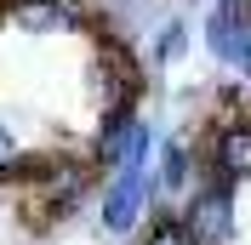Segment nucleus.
Here are the masks:
<instances>
[{
	"label": "nucleus",
	"mask_w": 251,
	"mask_h": 245,
	"mask_svg": "<svg viewBox=\"0 0 251 245\" xmlns=\"http://www.w3.org/2000/svg\"><path fill=\"white\" fill-rule=\"evenodd\" d=\"M154 194H160V183L149 177V166H120V171H109V183H103V194H97V217H103V228H109L114 240L137 234V222L149 217Z\"/></svg>",
	"instance_id": "f257e3e1"
},
{
	"label": "nucleus",
	"mask_w": 251,
	"mask_h": 245,
	"mask_svg": "<svg viewBox=\"0 0 251 245\" xmlns=\"http://www.w3.org/2000/svg\"><path fill=\"white\" fill-rule=\"evenodd\" d=\"M183 228L194 234V245H234L240 240V205H234V183L205 177L183 205Z\"/></svg>",
	"instance_id": "f03ea898"
},
{
	"label": "nucleus",
	"mask_w": 251,
	"mask_h": 245,
	"mask_svg": "<svg viewBox=\"0 0 251 245\" xmlns=\"http://www.w3.org/2000/svg\"><path fill=\"white\" fill-rule=\"evenodd\" d=\"M86 183H92V171L80 166V160H40L34 177H29V217L34 222L69 217L80 205V194H86Z\"/></svg>",
	"instance_id": "7ed1b4c3"
},
{
	"label": "nucleus",
	"mask_w": 251,
	"mask_h": 245,
	"mask_svg": "<svg viewBox=\"0 0 251 245\" xmlns=\"http://www.w3.org/2000/svg\"><path fill=\"white\" fill-rule=\"evenodd\" d=\"M92 86H97L103 120H114V114H131V103H137V92H143V69L131 63V51H126L120 40H103L97 57H92Z\"/></svg>",
	"instance_id": "20e7f679"
},
{
	"label": "nucleus",
	"mask_w": 251,
	"mask_h": 245,
	"mask_svg": "<svg viewBox=\"0 0 251 245\" xmlns=\"http://www.w3.org/2000/svg\"><path fill=\"white\" fill-rule=\"evenodd\" d=\"M205 46L223 69L251 74V0H211L205 12Z\"/></svg>",
	"instance_id": "39448f33"
},
{
	"label": "nucleus",
	"mask_w": 251,
	"mask_h": 245,
	"mask_svg": "<svg viewBox=\"0 0 251 245\" xmlns=\"http://www.w3.org/2000/svg\"><path fill=\"white\" fill-rule=\"evenodd\" d=\"M149 154H154V131H149V120H137V108H131V114L103 120V137H97V148H92V166H103V171L149 166Z\"/></svg>",
	"instance_id": "423d86ee"
},
{
	"label": "nucleus",
	"mask_w": 251,
	"mask_h": 245,
	"mask_svg": "<svg viewBox=\"0 0 251 245\" xmlns=\"http://www.w3.org/2000/svg\"><path fill=\"white\" fill-rule=\"evenodd\" d=\"M0 12L29 34H75L92 23L86 0H0Z\"/></svg>",
	"instance_id": "0eeeda50"
},
{
	"label": "nucleus",
	"mask_w": 251,
	"mask_h": 245,
	"mask_svg": "<svg viewBox=\"0 0 251 245\" xmlns=\"http://www.w3.org/2000/svg\"><path fill=\"white\" fill-rule=\"evenodd\" d=\"M205 177L251 183V120H223L205 137Z\"/></svg>",
	"instance_id": "6e6552de"
},
{
	"label": "nucleus",
	"mask_w": 251,
	"mask_h": 245,
	"mask_svg": "<svg viewBox=\"0 0 251 245\" xmlns=\"http://www.w3.org/2000/svg\"><path fill=\"white\" fill-rule=\"evenodd\" d=\"M194 166H200L194 143H188V137H166V143H160V171H154L160 194H166V199H172V194H188V183H194Z\"/></svg>",
	"instance_id": "1a4fd4ad"
},
{
	"label": "nucleus",
	"mask_w": 251,
	"mask_h": 245,
	"mask_svg": "<svg viewBox=\"0 0 251 245\" xmlns=\"http://www.w3.org/2000/svg\"><path fill=\"white\" fill-rule=\"evenodd\" d=\"M183 51H188V23H183V17H172V23L154 34V63H177Z\"/></svg>",
	"instance_id": "9d476101"
},
{
	"label": "nucleus",
	"mask_w": 251,
	"mask_h": 245,
	"mask_svg": "<svg viewBox=\"0 0 251 245\" xmlns=\"http://www.w3.org/2000/svg\"><path fill=\"white\" fill-rule=\"evenodd\" d=\"M40 166V160H34ZM34 166L23 160V148H17V137H12V125L0 120V177H34Z\"/></svg>",
	"instance_id": "9b49d317"
},
{
	"label": "nucleus",
	"mask_w": 251,
	"mask_h": 245,
	"mask_svg": "<svg viewBox=\"0 0 251 245\" xmlns=\"http://www.w3.org/2000/svg\"><path fill=\"white\" fill-rule=\"evenodd\" d=\"M143 245H194V234L183 228V217H154L149 234H143Z\"/></svg>",
	"instance_id": "f8f14e48"
}]
</instances>
